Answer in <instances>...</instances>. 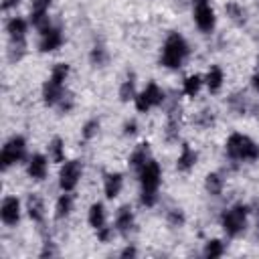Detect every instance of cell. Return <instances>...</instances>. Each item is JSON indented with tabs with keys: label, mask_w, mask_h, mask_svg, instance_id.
<instances>
[{
	"label": "cell",
	"mask_w": 259,
	"mask_h": 259,
	"mask_svg": "<svg viewBox=\"0 0 259 259\" xmlns=\"http://www.w3.org/2000/svg\"><path fill=\"white\" fill-rule=\"evenodd\" d=\"M140 186H142V192H140V202L144 206H154L156 200H158V186H160V180H162V168L156 160H148L140 170Z\"/></svg>",
	"instance_id": "cell-1"
},
{
	"label": "cell",
	"mask_w": 259,
	"mask_h": 259,
	"mask_svg": "<svg viewBox=\"0 0 259 259\" xmlns=\"http://www.w3.org/2000/svg\"><path fill=\"white\" fill-rule=\"evenodd\" d=\"M186 57H188V42L180 32H170L164 40L160 63L166 69H180Z\"/></svg>",
	"instance_id": "cell-2"
},
{
	"label": "cell",
	"mask_w": 259,
	"mask_h": 259,
	"mask_svg": "<svg viewBox=\"0 0 259 259\" xmlns=\"http://www.w3.org/2000/svg\"><path fill=\"white\" fill-rule=\"evenodd\" d=\"M225 152L233 162H255L259 160V146L245 134H231Z\"/></svg>",
	"instance_id": "cell-3"
},
{
	"label": "cell",
	"mask_w": 259,
	"mask_h": 259,
	"mask_svg": "<svg viewBox=\"0 0 259 259\" xmlns=\"http://www.w3.org/2000/svg\"><path fill=\"white\" fill-rule=\"evenodd\" d=\"M249 212H251V208L247 204H243V202H237L231 208H227L221 214V227H223L225 235L227 237H239L247 227Z\"/></svg>",
	"instance_id": "cell-4"
},
{
	"label": "cell",
	"mask_w": 259,
	"mask_h": 259,
	"mask_svg": "<svg viewBox=\"0 0 259 259\" xmlns=\"http://www.w3.org/2000/svg\"><path fill=\"white\" fill-rule=\"evenodd\" d=\"M26 156V140L22 136H12L4 146H2V154H0V164L2 170H8L12 164L22 162Z\"/></svg>",
	"instance_id": "cell-5"
},
{
	"label": "cell",
	"mask_w": 259,
	"mask_h": 259,
	"mask_svg": "<svg viewBox=\"0 0 259 259\" xmlns=\"http://www.w3.org/2000/svg\"><path fill=\"white\" fill-rule=\"evenodd\" d=\"M192 12H194V22H196L198 30L204 34L212 32L217 18H214V10L210 6V0H192Z\"/></svg>",
	"instance_id": "cell-6"
},
{
	"label": "cell",
	"mask_w": 259,
	"mask_h": 259,
	"mask_svg": "<svg viewBox=\"0 0 259 259\" xmlns=\"http://www.w3.org/2000/svg\"><path fill=\"white\" fill-rule=\"evenodd\" d=\"M83 174V166L79 160H69L61 166V172H59V186L63 192H71L75 190L79 178Z\"/></svg>",
	"instance_id": "cell-7"
},
{
	"label": "cell",
	"mask_w": 259,
	"mask_h": 259,
	"mask_svg": "<svg viewBox=\"0 0 259 259\" xmlns=\"http://www.w3.org/2000/svg\"><path fill=\"white\" fill-rule=\"evenodd\" d=\"M0 219L6 227H16L20 221V200L16 196H6L0 204Z\"/></svg>",
	"instance_id": "cell-8"
},
{
	"label": "cell",
	"mask_w": 259,
	"mask_h": 259,
	"mask_svg": "<svg viewBox=\"0 0 259 259\" xmlns=\"http://www.w3.org/2000/svg\"><path fill=\"white\" fill-rule=\"evenodd\" d=\"M61 45H63V30L59 26H51L47 32L40 34V42H38L40 53H53Z\"/></svg>",
	"instance_id": "cell-9"
},
{
	"label": "cell",
	"mask_w": 259,
	"mask_h": 259,
	"mask_svg": "<svg viewBox=\"0 0 259 259\" xmlns=\"http://www.w3.org/2000/svg\"><path fill=\"white\" fill-rule=\"evenodd\" d=\"M115 229L123 237H127L132 233V229H134V212H132L130 204H123V206L117 208V212H115Z\"/></svg>",
	"instance_id": "cell-10"
},
{
	"label": "cell",
	"mask_w": 259,
	"mask_h": 259,
	"mask_svg": "<svg viewBox=\"0 0 259 259\" xmlns=\"http://www.w3.org/2000/svg\"><path fill=\"white\" fill-rule=\"evenodd\" d=\"M63 93H65V85L57 83L51 77L45 81V85H42V101H45V105H57L59 99L63 97Z\"/></svg>",
	"instance_id": "cell-11"
},
{
	"label": "cell",
	"mask_w": 259,
	"mask_h": 259,
	"mask_svg": "<svg viewBox=\"0 0 259 259\" xmlns=\"http://www.w3.org/2000/svg\"><path fill=\"white\" fill-rule=\"evenodd\" d=\"M47 170H49V162L42 154H34L30 156L28 160V166H26V172L32 180H45L47 178Z\"/></svg>",
	"instance_id": "cell-12"
},
{
	"label": "cell",
	"mask_w": 259,
	"mask_h": 259,
	"mask_svg": "<svg viewBox=\"0 0 259 259\" xmlns=\"http://www.w3.org/2000/svg\"><path fill=\"white\" fill-rule=\"evenodd\" d=\"M196 160H198V154L190 148V144H182V150H180V156H178V160H176V170L178 172H190L192 168H194V164H196Z\"/></svg>",
	"instance_id": "cell-13"
},
{
	"label": "cell",
	"mask_w": 259,
	"mask_h": 259,
	"mask_svg": "<svg viewBox=\"0 0 259 259\" xmlns=\"http://www.w3.org/2000/svg\"><path fill=\"white\" fill-rule=\"evenodd\" d=\"M26 214L34 223H42L45 221V202L36 192L28 194V198H26Z\"/></svg>",
	"instance_id": "cell-14"
},
{
	"label": "cell",
	"mask_w": 259,
	"mask_h": 259,
	"mask_svg": "<svg viewBox=\"0 0 259 259\" xmlns=\"http://www.w3.org/2000/svg\"><path fill=\"white\" fill-rule=\"evenodd\" d=\"M121 186H123V176L119 172H111V174H105V180H103V192L107 198H115L119 192H121Z\"/></svg>",
	"instance_id": "cell-15"
},
{
	"label": "cell",
	"mask_w": 259,
	"mask_h": 259,
	"mask_svg": "<svg viewBox=\"0 0 259 259\" xmlns=\"http://www.w3.org/2000/svg\"><path fill=\"white\" fill-rule=\"evenodd\" d=\"M26 30H28V24H26V20L20 18V16H12V18L6 22V32H8V38H12V40L26 38Z\"/></svg>",
	"instance_id": "cell-16"
},
{
	"label": "cell",
	"mask_w": 259,
	"mask_h": 259,
	"mask_svg": "<svg viewBox=\"0 0 259 259\" xmlns=\"http://www.w3.org/2000/svg\"><path fill=\"white\" fill-rule=\"evenodd\" d=\"M227 105H229V109L233 111V113H237V115H245L247 111H249V99H247V95L243 93V91H235V93H231L229 95V99H227Z\"/></svg>",
	"instance_id": "cell-17"
},
{
	"label": "cell",
	"mask_w": 259,
	"mask_h": 259,
	"mask_svg": "<svg viewBox=\"0 0 259 259\" xmlns=\"http://www.w3.org/2000/svg\"><path fill=\"white\" fill-rule=\"evenodd\" d=\"M148 160H150V144H148V142H142V144L132 152V156H130V166H132L134 170H140Z\"/></svg>",
	"instance_id": "cell-18"
},
{
	"label": "cell",
	"mask_w": 259,
	"mask_h": 259,
	"mask_svg": "<svg viewBox=\"0 0 259 259\" xmlns=\"http://www.w3.org/2000/svg\"><path fill=\"white\" fill-rule=\"evenodd\" d=\"M24 55H26V38H18V40H12V38H10L8 49H6L8 61L14 65V63H18Z\"/></svg>",
	"instance_id": "cell-19"
},
{
	"label": "cell",
	"mask_w": 259,
	"mask_h": 259,
	"mask_svg": "<svg viewBox=\"0 0 259 259\" xmlns=\"http://www.w3.org/2000/svg\"><path fill=\"white\" fill-rule=\"evenodd\" d=\"M204 83H206V87H208L210 93H219L221 87H223V69L219 65H212L208 69L206 77H204Z\"/></svg>",
	"instance_id": "cell-20"
},
{
	"label": "cell",
	"mask_w": 259,
	"mask_h": 259,
	"mask_svg": "<svg viewBox=\"0 0 259 259\" xmlns=\"http://www.w3.org/2000/svg\"><path fill=\"white\" fill-rule=\"evenodd\" d=\"M87 221H89V225H91L95 231L101 229V227L105 225V206H103L101 202H93V204L89 206Z\"/></svg>",
	"instance_id": "cell-21"
},
{
	"label": "cell",
	"mask_w": 259,
	"mask_h": 259,
	"mask_svg": "<svg viewBox=\"0 0 259 259\" xmlns=\"http://www.w3.org/2000/svg\"><path fill=\"white\" fill-rule=\"evenodd\" d=\"M71 210H73V196H71L69 192H65V194H61V196L57 198L55 217H57L59 221H63V219H67V217L71 214Z\"/></svg>",
	"instance_id": "cell-22"
},
{
	"label": "cell",
	"mask_w": 259,
	"mask_h": 259,
	"mask_svg": "<svg viewBox=\"0 0 259 259\" xmlns=\"http://www.w3.org/2000/svg\"><path fill=\"white\" fill-rule=\"evenodd\" d=\"M142 93L146 95V99L150 101V105H152V107H158V105H162V103L166 101L164 91H162V89L158 87V83H154V81H152V83H148V85H146V89H144Z\"/></svg>",
	"instance_id": "cell-23"
},
{
	"label": "cell",
	"mask_w": 259,
	"mask_h": 259,
	"mask_svg": "<svg viewBox=\"0 0 259 259\" xmlns=\"http://www.w3.org/2000/svg\"><path fill=\"white\" fill-rule=\"evenodd\" d=\"M225 12H227V16H229L235 24H239V26H243V24L247 22V12H245V8H243L241 4H237V2H227V4H225Z\"/></svg>",
	"instance_id": "cell-24"
},
{
	"label": "cell",
	"mask_w": 259,
	"mask_h": 259,
	"mask_svg": "<svg viewBox=\"0 0 259 259\" xmlns=\"http://www.w3.org/2000/svg\"><path fill=\"white\" fill-rule=\"evenodd\" d=\"M204 188H206V192H208L210 196H219V194L223 192V188H225V180L221 178V174L210 172V174H206V178H204Z\"/></svg>",
	"instance_id": "cell-25"
},
{
	"label": "cell",
	"mask_w": 259,
	"mask_h": 259,
	"mask_svg": "<svg viewBox=\"0 0 259 259\" xmlns=\"http://www.w3.org/2000/svg\"><path fill=\"white\" fill-rule=\"evenodd\" d=\"M30 22H32V26H34L40 34L51 28V20H49V16H47V10H32V12H30Z\"/></svg>",
	"instance_id": "cell-26"
},
{
	"label": "cell",
	"mask_w": 259,
	"mask_h": 259,
	"mask_svg": "<svg viewBox=\"0 0 259 259\" xmlns=\"http://www.w3.org/2000/svg\"><path fill=\"white\" fill-rule=\"evenodd\" d=\"M49 156L53 162H63L65 160V144L59 136H55L51 142H49Z\"/></svg>",
	"instance_id": "cell-27"
},
{
	"label": "cell",
	"mask_w": 259,
	"mask_h": 259,
	"mask_svg": "<svg viewBox=\"0 0 259 259\" xmlns=\"http://www.w3.org/2000/svg\"><path fill=\"white\" fill-rule=\"evenodd\" d=\"M200 85H202V77L200 75H188L184 79V83H182V91H184V95L194 97L200 91Z\"/></svg>",
	"instance_id": "cell-28"
},
{
	"label": "cell",
	"mask_w": 259,
	"mask_h": 259,
	"mask_svg": "<svg viewBox=\"0 0 259 259\" xmlns=\"http://www.w3.org/2000/svg\"><path fill=\"white\" fill-rule=\"evenodd\" d=\"M223 253H225V243H223L221 239H210V241H206V245H204V249H202V255H204L206 259L221 257Z\"/></svg>",
	"instance_id": "cell-29"
},
{
	"label": "cell",
	"mask_w": 259,
	"mask_h": 259,
	"mask_svg": "<svg viewBox=\"0 0 259 259\" xmlns=\"http://www.w3.org/2000/svg\"><path fill=\"white\" fill-rule=\"evenodd\" d=\"M136 81H134V75H130L123 83H121V87H119V99L123 101V103H127L130 99H136Z\"/></svg>",
	"instance_id": "cell-30"
},
{
	"label": "cell",
	"mask_w": 259,
	"mask_h": 259,
	"mask_svg": "<svg viewBox=\"0 0 259 259\" xmlns=\"http://www.w3.org/2000/svg\"><path fill=\"white\" fill-rule=\"evenodd\" d=\"M107 59H109V55H107L105 47H101V45H95L89 53V61H91L93 67H103L107 63Z\"/></svg>",
	"instance_id": "cell-31"
},
{
	"label": "cell",
	"mask_w": 259,
	"mask_h": 259,
	"mask_svg": "<svg viewBox=\"0 0 259 259\" xmlns=\"http://www.w3.org/2000/svg\"><path fill=\"white\" fill-rule=\"evenodd\" d=\"M194 123L198 125V127H202V130H208L212 123H214V113H212V109H202V111H198L196 113V117H194Z\"/></svg>",
	"instance_id": "cell-32"
},
{
	"label": "cell",
	"mask_w": 259,
	"mask_h": 259,
	"mask_svg": "<svg viewBox=\"0 0 259 259\" xmlns=\"http://www.w3.org/2000/svg\"><path fill=\"white\" fill-rule=\"evenodd\" d=\"M67 77H69V65H67V63H57V65L53 67V71H51V79H55L57 83L65 85Z\"/></svg>",
	"instance_id": "cell-33"
},
{
	"label": "cell",
	"mask_w": 259,
	"mask_h": 259,
	"mask_svg": "<svg viewBox=\"0 0 259 259\" xmlns=\"http://www.w3.org/2000/svg\"><path fill=\"white\" fill-rule=\"evenodd\" d=\"M166 221H168L170 227H182L186 219H184V212H182L180 208H170V210L166 212Z\"/></svg>",
	"instance_id": "cell-34"
},
{
	"label": "cell",
	"mask_w": 259,
	"mask_h": 259,
	"mask_svg": "<svg viewBox=\"0 0 259 259\" xmlns=\"http://www.w3.org/2000/svg\"><path fill=\"white\" fill-rule=\"evenodd\" d=\"M97 132H99V119H89V121L83 125L81 136H83V140H91V138L97 136Z\"/></svg>",
	"instance_id": "cell-35"
},
{
	"label": "cell",
	"mask_w": 259,
	"mask_h": 259,
	"mask_svg": "<svg viewBox=\"0 0 259 259\" xmlns=\"http://www.w3.org/2000/svg\"><path fill=\"white\" fill-rule=\"evenodd\" d=\"M59 109H61V113H69L71 109H73V105H75V97H73V93H69V91H65L63 93V97L59 99Z\"/></svg>",
	"instance_id": "cell-36"
},
{
	"label": "cell",
	"mask_w": 259,
	"mask_h": 259,
	"mask_svg": "<svg viewBox=\"0 0 259 259\" xmlns=\"http://www.w3.org/2000/svg\"><path fill=\"white\" fill-rule=\"evenodd\" d=\"M134 101H136V109H138L140 113H146V111L152 107V105H150V101L146 99V95H144V93H138Z\"/></svg>",
	"instance_id": "cell-37"
},
{
	"label": "cell",
	"mask_w": 259,
	"mask_h": 259,
	"mask_svg": "<svg viewBox=\"0 0 259 259\" xmlns=\"http://www.w3.org/2000/svg\"><path fill=\"white\" fill-rule=\"evenodd\" d=\"M111 237H113V229H111V227H105V225H103L101 229H97V239H99L101 243H107Z\"/></svg>",
	"instance_id": "cell-38"
},
{
	"label": "cell",
	"mask_w": 259,
	"mask_h": 259,
	"mask_svg": "<svg viewBox=\"0 0 259 259\" xmlns=\"http://www.w3.org/2000/svg\"><path fill=\"white\" fill-rule=\"evenodd\" d=\"M55 255H59V251H57V247L53 245V241H51V239L45 241V247H42V251H40V257H55Z\"/></svg>",
	"instance_id": "cell-39"
},
{
	"label": "cell",
	"mask_w": 259,
	"mask_h": 259,
	"mask_svg": "<svg viewBox=\"0 0 259 259\" xmlns=\"http://www.w3.org/2000/svg\"><path fill=\"white\" fill-rule=\"evenodd\" d=\"M136 132H138V121L136 119H130V121L123 123V134L125 136H134Z\"/></svg>",
	"instance_id": "cell-40"
},
{
	"label": "cell",
	"mask_w": 259,
	"mask_h": 259,
	"mask_svg": "<svg viewBox=\"0 0 259 259\" xmlns=\"http://www.w3.org/2000/svg\"><path fill=\"white\" fill-rule=\"evenodd\" d=\"M53 0H32V10H47Z\"/></svg>",
	"instance_id": "cell-41"
},
{
	"label": "cell",
	"mask_w": 259,
	"mask_h": 259,
	"mask_svg": "<svg viewBox=\"0 0 259 259\" xmlns=\"http://www.w3.org/2000/svg\"><path fill=\"white\" fill-rule=\"evenodd\" d=\"M119 255H121V257H136V255H138V251H136V247H125Z\"/></svg>",
	"instance_id": "cell-42"
},
{
	"label": "cell",
	"mask_w": 259,
	"mask_h": 259,
	"mask_svg": "<svg viewBox=\"0 0 259 259\" xmlns=\"http://www.w3.org/2000/svg\"><path fill=\"white\" fill-rule=\"evenodd\" d=\"M20 0H2V10H10L14 6H18Z\"/></svg>",
	"instance_id": "cell-43"
},
{
	"label": "cell",
	"mask_w": 259,
	"mask_h": 259,
	"mask_svg": "<svg viewBox=\"0 0 259 259\" xmlns=\"http://www.w3.org/2000/svg\"><path fill=\"white\" fill-rule=\"evenodd\" d=\"M251 85H253V89L259 93V73H255V75L251 77Z\"/></svg>",
	"instance_id": "cell-44"
},
{
	"label": "cell",
	"mask_w": 259,
	"mask_h": 259,
	"mask_svg": "<svg viewBox=\"0 0 259 259\" xmlns=\"http://www.w3.org/2000/svg\"><path fill=\"white\" fill-rule=\"evenodd\" d=\"M255 235H257V239H259V217H257V225H255Z\"/></svg>",
	"instance_id": "cell-45"
},
{
	"label": "cell",
	"mask_w": 259,
	"mask_h": 259,
	"mask_svg": "<svg viewBox=\"0 0 259 259\" xmlns=\"http://www.w3.org/2000/svg\"><path fill=\"white\" fill-rule=\"evenodd\" d=\"M257 63H259V57H257Z\"/></svg>",
	"instance_id": "cell-46"
},
{
	"label": "cell",
	"mask_w": 259,
	"mask_h": 259,
	"mask_svg": "<svg viewBox=\"0 0 259 259\" xmlns=\"http://www.w3.org/2000/svg\"><path fill=\"white\" fill-rule=\"evenodd\" d=\"M255 2H257V4H259V0H255Z\"/></svg>",
	"instance_id": "cell-47"
}]
</instances>
